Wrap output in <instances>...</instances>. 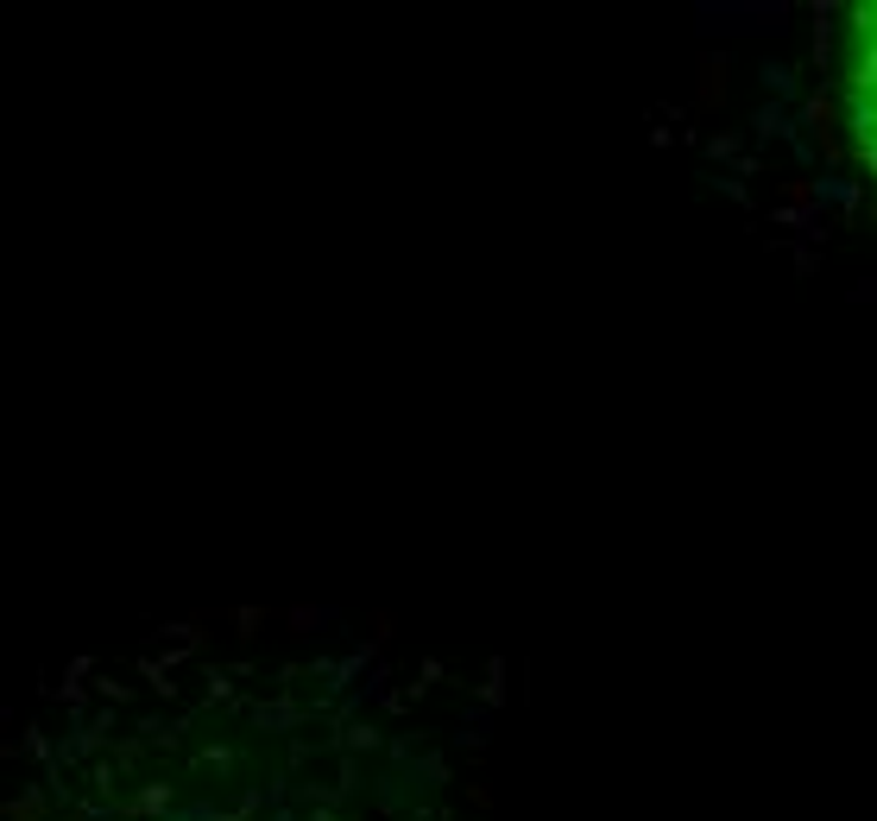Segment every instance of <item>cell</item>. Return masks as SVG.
Segmentation results:
<instances>
[{"label":"cell","mask_w":877,"mask_h":821,"mask_svg":"<svg viewBox=\"0 0 877 821\" xmlns=\"http://www.w3.org/2000/svg\"><path fill=\"white\" fill-rule=\"evenodd\" d=\"M297 620L177 613L0 708V821H323Z\"/></svg>","instance_id":"6da1fadb"},{"label":"cell","mask_w":877,"mask_h":821,"mask_svg":"<svg viewBox=\"0 0 877 821\" xmlns=\"http://www.w3.org/2000/svg\"><path fill=\"white\" fill-rule=\"evenodd\" d=\"M839 114L858 165L877 178V7H858L839 51Z\"/></svg>","instance_id":"7a4b0ae2"}]
</instances>
